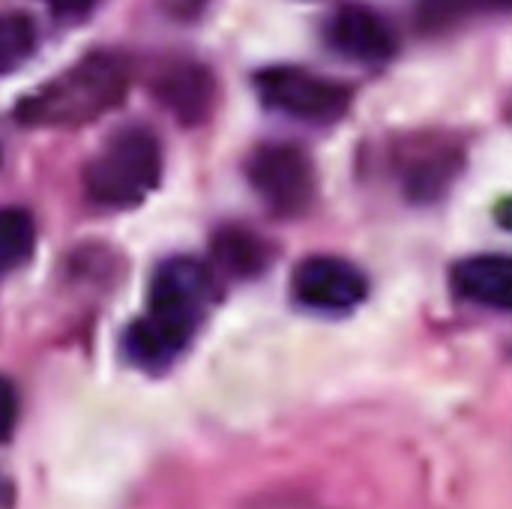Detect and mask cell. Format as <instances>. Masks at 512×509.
<instances>
[{
	"label": "cell",
	"mask_w": 512,
	"mask_h": 509,
	"mask_svg": "<svg viewBox=\"0 0 512 509\" xmlns=\"http://www.w3.org/2000/svg\"><path fill=\"white\" fill-rule=\"evenodd\" d=\"M510 0H420L414 15L420 30L426 33H438V30H450L480 12H495V9H507Z\"/></svg>",
	"instance_id": "obj_12"
},
{
	"label": "cell",
	"mask_w": 512,
	"mask_h": 509,
	"mask_svg": "<svg viewBox=\"0 0 512 509\" xmlns=\"http://www.w3.org/2000/svg\"><path fill=\"white\" fill-rule=\"evenodd\" d=\"M162 177V147L147 126L117 129L87 162L84 192L99 207H135Z\"/></svg>",
	"instance_id": "obj_3"
},
{
	"label": "cell",
	"mask_w": 512,
	"mask_h": 509,
	"mask_svg": "<svg viewBox=\"0 0 512 509\" xmlns=\"http://www.w3.org/2000/svg\"><path fill=\"white\" fill-rule=\"evenodd\" d=\"M291 294L303 309L321 315H345L366 300L369 285L363 270L351 261L333 255H312L294 270Z\"/></svg>",
	"instance_id": "obj_6"
},
{
	"label": "cell",
	"mask_w": 512,
	"mask_h": 509,
	"mask_svg": "<svg viewBox=\"0 0 512 509\" xmlns=\"http://www.w3.org/2000/svg\"><path fill=\"white\" fill-rule=\"evenodd\" d=\"M255 90L267 108L303 123H336L351 108V87L345 81L291 63L255 72Z\"/></svg>",
	"instance_id": "obj_4"
},
{
	"label": "cell",
	"mask_w": 512,
	"mask_h": 509,
	"mask_svg": "<svg viewBox=\"0 0 512 509\" xmlns=\"http://www.w3.org/2000/svg\"><path fill=\"white\" fill-rule=\"evenodd\" d=\"M246 174L258 198L279 216H294L315 195V165L309 153L288 141L261 144L246 162Z\"/></svg>",
	"instance_id": "obj_5"
},
{
	"label": "cell",
	"mask_w": 512,
	"mask_h": 509,
	"mask_svg": "<svg viewBox=\"0 0 512 509\" xmlns=\"http://www.w3.org/2000/svg\"><path fill=\"white\" fill-rule=\"evenodd\" d=\"M327 42L357 63H387L396 54V33L387 18L366 3H342L327 21Z\"/></svg>",
	"instance_id": "obj_7"
},
{
	"label": "cell",
	"mask_w": 512,
	"mask_h": 509,
	"mask_svg": "<svg viewBox=\"0 0 512 509\" xmlns=\"http://www.w3.org/2000/svg\"><path fill=\"white\" fill-rule=\"evenodd\" d=\"M156 90L162 102L183 120H201L213 102V78L204 66L195 63H171L162 72Z\"/></svg>",
	"instance_id": "obj_9"
},
{
	"label": "cell",
	"mask_w": 512,
	"mask_h": 509,
	"mask_svg": "<svg viewBox=\"0 0 512 509\" xmlns=\"http://www.w3.org/2000/svg\"><path fill=\"white\" fill-rule=\"evenodd\" d=\"M36 249V222L21 207H0V276L30 261Z\"/></svg>",
	"instance_id": "obj_11"
},
{
	"label": "cell",
	"mask_w": 512,
	"mask_h": 509,
	"mask_svg": "<svg viewBox=\"0 0 512 509\" xmlns=\"http://www.w3.org/2000/svg\"><path fill=\"white\" fill-rule=\"evenodd\" d=\"M453 291L477 306L507 312L512 303V267L507 255H474L453 267Z\"/></svg>",
	"instance_id": "obj_8"
},
{
	"label": "cell",
	"mask_w": 512,
	"mask_h": 509,
	"mask_svg": "<svg viewBox=\"0 0 512 509\" xmlns=\"http://www.w3.org/2000/svg\"><path fill=\"white\" fill-rule=\"evenodd\" d=\"M36 51V24L24 12H0V75L18 69Z\"/></svg>",
	"instance_id": "obj_13"
},
{
	"label": "cell",
	"mask_w": 512,
	"mask_h": 509,
	"mask_svg": "<svg viewBox=\"0 0 512 509\" xmlns=\"http://www.w3.org/2000/svg\"><path fill=\"white\" fill-rule=\"evenodd\" d=\"M57 15H84L90 6H93V0H45Z\"/></svg>",
	"instance_id": "obj_15"
},
{
	"label": "cell",
	"mask_w": 512,
	"mask_h": 509,
	"mask_svg": "<svg viewBox=\"0 0 512 509\" xmlns=\"http://www.w3.org/2000/svg\"><path fill=\"white\" fill-rule=\"evenodd\" d=\"M405 159H408L405 183L414 189V195H423V192H438L444 186V180H450L456 174L462 153L447 141H423Z\"/></svg>",
	"instance_id": "obj_10"
},
{
	"label": "cell",
	"mask_w": 512,
	"mask_h": 509,
	"mask_svg": "<svg viewBox=\"0 0 512 509\" xmlns=\"http://www.w3.org/2000/svg\"><path fill=\"white\" fill-rule=\"evenodd\" d=\"M129 81L132 69L120 51H90L21 96L15 105V120L30 129L87 126L126 99Z\"/></svg>",
	"instance_id": "obj_2"
},
{
	"label": "cell",
	"mask_w": 512,
	"mask_h": 509,
	"mask_svg": "<svg viewBox=\"0 0 512 509\" xmlns=\"http://www.w3.org/2000/svg\"><path fill=\"white\" fill-rule=\"evenodd\" d=\"M213 300L216 279L201 261L171 258L159 264L150 282L147 309L123 336L126 357L144 369H165L192 342Z\"/></svg>",
	"instance_id": "obj_1"
},
{
	"label": "cell",
	"mask_w": 512,
	"mask_h": 509,
	"mask_svg": "<svg viewBox=\"0 0 512 509\" xmlns=\"http://www.w3.org/2000/svg\"><path fill=\"white\" fill-rule=\"evenodd\" d=\"M15 417H18L15 387L0 375V444L12 435V429H15Z\"/></svg>",
	"instance_id": "obj_14"
}]
</instances>
